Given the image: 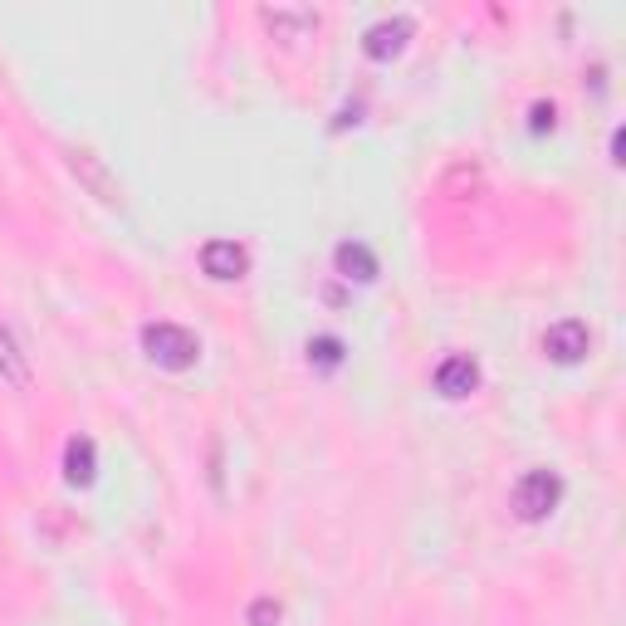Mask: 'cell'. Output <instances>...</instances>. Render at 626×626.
I'll return each mask as SVG.
<instances>
[{
	"label": "cell",
	"mask_w": 626,
	"mask_h": 626,
	"mask_svg": "<svg viewBox=\"0 0 626 626\" xmlns=\"http://www.w3.org/2000/svg\"><path fill=\"white\" fill-rule=\"evenodd\" d=\"M460 382H465V387H475V367H470V363H451V367H441V387L451 392V396H455V387H460Z\"/></svg>",
	"instance_id": "cell-5"
},
{
	"label": "cell",
	"mask_w": 626,
	"mask_h": 626,
	"mask_svg": "<svg viewBox=\"0 0 626 626\" xmlns=\"http://www.w3.org/2000/svg\"><path fill=\"white\" fill-rule=\"evenodd\" d=\"M240 264H245V255H240L235 245H211V250H206V270L221 274V280H231Z\"/></svg>",
	"instance_id": "cell-3"
},
{
	"label": "cell",
	"mask_w": 626,
	"mask_h": 626,
	"mask_svg": "<svg viewBox=\"0 0 626 626\" xmlns=\"http://www.w3.org/2000/svg\"><path fill=\"white\" fill-rule=\"evenodd\" d=\"M152 347H162V357L166 363H186L196 347H191L186 333H176V328H152Z\"/></svg>",
	"instance_id": "cell-2"
},
{
	"label": "cell",
	"mask_w": 626,
	"mask_h": 626,
	"mask_svg": "<svg viewBox=\"0 0 626 626\" xmlns=\"http://www.w3.org/2000/svg\"><path fill=\"white\" fill-rule=\"evenodd\" d=\"M553 495H558V485H553L548 475H528L524 485H519V509L524 514H544L548 504H553Z\"/></svg>",
	"instance_id": "cell-1"
},
{
	"label": "cell",
	"mask_w": 626,
	"mask_h": 626,
	"mask_svg": "<svg viewBox=\"0 0 626 626\" xmlns=\"http://www.w3.org/2000/svg\"><path fill=\"white\" fill-rule=\"evenodd\" d=\"M583 328H577V323H563V328H553L548 333V347H558V357H577L583 353Z\"/></svg>",
	"instance_id": "cell-4"
}]
</instances>
